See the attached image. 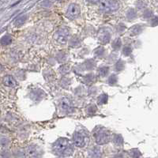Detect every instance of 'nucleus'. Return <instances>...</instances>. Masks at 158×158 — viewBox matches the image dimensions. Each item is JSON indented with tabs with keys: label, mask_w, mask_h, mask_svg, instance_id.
<instances>
[{
	"label": "nucleus",
	"mask_w": 158,
	"mask_h": 158,
	"mask_svg": "<svg viewBox=\"0 0 158 158\" xmlns=\"http://www.w3.org/2000/svg\"><path fill=\"white\" fill-rule=\"evenodd\" d=\"M53 151L59 157H68L72 155L74 147L66 138H59L53 145Z\"/></svg>",
	"instance_id": "nucleus-1"
},
{
	"label": "nucleus",
	"mask_w": 158,
	"mask_h": 158,
	"mask_svg": "<svg viewBox=\"0 0 158 158\" xmlns=\"http://www.w3.org/2000/svg\"><path fill=\"white\" fill-rule=\"evenodd\" d=\"M120 3L117 0H103L100 4L99 10L104 13H112L118 10Z\"/></svg>",
	"instance_id": "nucleus-2"
},
{
	"label": "nucleus",
	"mask_w": 158,
	"mask_h": 158,
	"mask_svg": "<svg viewBox=\"0 0 158 158\" xmlns=\"http://www.w3.org/2000/svg\"><path fill=\"white\" fill-rule=\"evenodd\" d=\"M95 138H96V142L98 145H104L108 143L111 139L110 134L107 130L104 129L99 130L98 131L96 132L94 134Z\"/></svg>",
	"instance_id": "nucleus-3"
},
{
	"label": "nucleus",
	"mask_w": 158,
	"mask_h": 158,
	"mask_svg": "<svg viewBox=\"0 0 158 158\" xmlns=\"http://www.w3.org/2000/svg\"><path fill=\"white\" fill-rule=\"evenodd\" d=\"M69 37V30L66 27H60L55 33V40L60 44H65Z\"/></svg>",
	"instance_id": "nucleus-4"
},
{
	"label": "nucleus",
	"mask_w": 158,
	"mask_h": 158,
	"mask_svg": "<svg viewBox=\"0 0 158 158\" xmlns=\"http://www.w3.org/2000/svg\"><path fill=\"white\" fill-rule=\"evenodd\" d=\"M80 13H81V10H80L78 5L75 4V3H71L67 8L66 15L69 19L75 20L78 18Z\"/></svg>",
	"instance_id": "nucleus-5"
},
{
	"label": "nucleus",
	"mask_w": 158,
	"mask_h": 158,
	"mask_svg": "<svg viewBox=\"0 0 158 158\" xmlns=\"http://www.w3.org/2000/svg\"><path fill=\"white\" fill-rule=\"evenodd\" d=\"M73 142L75 146L82 148L86 145V138L81 132L76 131L73 136Z\"/></svg>",
	"instance_id": "nucleus-6"
},
{
	"label": "nucleus",
	"mask_w": 158,
	"mask_h": 158,
	"mask_svg": "<svg viewBox=\"0 0 158 158\" xmlns=\"http://www.w3.org/2000/svg\"><path fill=\"white\" fill-rule=\"evenodd\" d=\"M60 108L63 112H71L73 111V105L71 101L67 98H63L60 101Z\"/></svg>",
	"instance_id": "nucleus-7"
},
{
	"label": "nucleus",
	"mask_w": 158,
	"mask_h": 158,
	"mask_svg": "<svg viewBox=\"0 0 158 158\" xmlns=\"http://www.w3.org/2000/svg\"><path fill=\"white\" fill-rule=\"evenodd\" d=\"M3 84L7 87H14L17 85L14 78L10 76V75H7L3 78Z\"/></svg>",
	"instance_id": "nucleus-8"
},
{
	"label": "nucleus",
	"mask_w": 158,
	"mask_h": 158,
	"mask_svg": "<svg viewBox=\"0 0 158 158\" xmlns=\"http://www.w3.org/2000/svg\"><path fill=\"white\" fill-rule=\"evenodd\" d=\"M100 41L105 44V43H108L110 40V35L108 33H101V36H100Z\"/></svg>",
	"instance_id": "nucleus-9"
},
{
	"label": "nucleus",
	"mask_w": 158,
	"mask_h": 158,
	"mask_svg": "<svg viewBox=\"0 0 158 158\" xmlns=\"http://www.w3.org/2000/svg\"><path fill=\"white\" fill-rule=\"evenodd\" d=\"M108 67H105V66H104V67H101L99 70V75H101V77H104L106 75H108Z\"/></svg>",
	"instance_id": "nucleus-10"
},
{
	"label": "nucleus",
	"mask_w": 158,
	"mask_h": 158,
	"mask_svg": "<svg viewBox=\"0 0 158 158\" xmlns=\"http://www.w3.org/2000/svg\"><path fill=\"white\" fill-rule=\"evenodd\" d=\"M11 41H12V39H11L10 37L6 36V37H4L2 38V41L1 42H2V45H8V44H10Z\"/></svg>",
	"instance_id": "nucleus-11"
},
{
	"label": "nucleus",
	"mask_w": 158,
	"mask_h": 158,
	"mask_svg": "<svg viewBox=\"0 0 158 158\" xmlns=\"http://www.w3.org/2000/svg\"><path fill=\"white\" fill-rule=\"evenodd\" d=\"M121 47V41L120 40L118 39V38H117L116 40H114V42H113V44H112V48L114 49H116V50H118V49L120 48Z\"/></svg>",
	"instance_id": "nucleus-12"
},
{
	"label": "nucleus",
	"mask_w": 158,
	"mask_h": 158,
	"mask_svg": "<svg viewBox=\"0 0 158 158\" xmlns=\"http://www.w3.org/2000/svg\"><path fill=\"white\" fill-rule=\"evenodd\" d=\"M108 101V97L106 95H101V97H99V103L100 104H105Z\"/></svg>",
	"instance_id": "nucleus-13"
},
{
	"label": "nucleus",
	"mask_w": 158,
	"mask_h": 158,
	"mask_svg": "<svg viewBox=\"0 0 158 158\" xmlns=\"http://www.w3.org/2000/svg\"><path fill=\"white\" fill-rule=\"evenodd\" d=\"M136 6L139 9H142L143 7H145V1L144 0H138V2L136 3Z\"/></svg>",
	"instance_id": "nucleus-14"
},
{
	"label": "nucleus",
	"mask_w": 158,
	"mask_h": 158,
	"mask_svg": "<svg viewBox=\"0 0 158 158\" xmlns=\"http://www.w3.org/2000/svg\"><path fill=\"white\" fill-rule=\"evenodd\" d=\"M25 22V17H23V18H20L19 19L17 20L16 25H21L23 24Z\"/></svg>",
	"instance_id": "nucleus-15"
},
{
	"label": "nucleus",
	"mask_w": 158,
	"mask_h": 158,
	"mask_svg": "<svg viewBox=\"0 0 158 158\" xmlns=\"http://www.w3.org/2000/svg\"><path fill=\"white\" fill-rule=\"evenodd\" d=\"M139 29H140V25H135V27H134V29L131 30L133 34H138V33H139V32H140Z\"/></svg>",
	"instance_id": "nucleus-16"
},
{
	"label": "nucleus",
	"mask_w": 158,
	"mask_h": 158,
	"mask_svg": "<svg viewBox=\"0 0 158 158\" xmlns=\"http://www.w3.org/2000/svg\"><path fill=\"white\" fill-rule=\"evenodd\" d=\"M86 1L91 4H98V3H101L103 0H86Z\"/></svg>",
	"instance_id": "nucleus-17"
},
{
	"label": "nucleus",
	"mask_w": 158,
	"mask_h": 158,
	"mask_svg": "<svg viewBox=\"0 0 158 158\" xmlns=\"http://www.w3.org/2000/svg\"><path fill=\"white\" fill-rule=\"evenodd\" d=\"M56 1H60V0H56Z\"/></svg>",
	"instance_id": "nucleus-18"
}]
</instances>
